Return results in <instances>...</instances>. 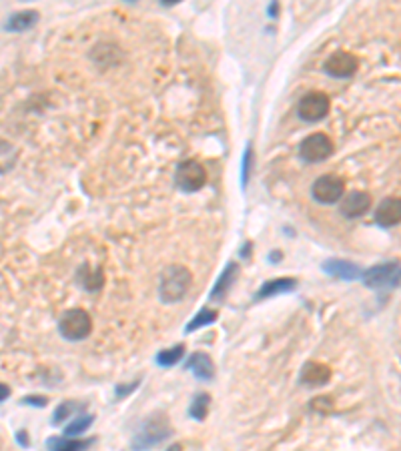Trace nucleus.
<instances>
[{
	"label": "nucleus",
	"instance_id": "f257e3e1",
	"mask_svg": "<svg viewBox=\"0 0 401 451\" xmlns=\"http://www.w3.org/2000/svg\"><path fill=\"white\" fill-rule=\"evenodd\" d=\"M193 285V275L187 267L170 265L163 271L161 283H159V295L163 303H177L181 301Z\"/></svg>",
	"mask_w": 401,
	"mask_h": 451
},
{
	"label": "nucleus",
	"instance_id": "f03ea898",
	"mask_svg": "<svg viewBox=\"0 0 401 451\" xmlns=\"http://www.w3.org/2000/svg\"><path fill=\"white\" fill-rule=\"evenodd\" d=\"M170 425L165 415H155L148 417L147 421L141 425V430L137 431L135 439H133V450L135 451H147L155 445H159L161 441H165L169 437Z\"/></svg>",
	"mask_w": 401,
	"mask_h": 451
},
{
	"label": "nucleus",
	"instance_id": "7ed1b4c3",
	"mask_svg": "<svg viewBox=\"0 0 401 451\" xmlns=\"http://www.w3.org/2000/svg\"><path fill=\"white\" fill-rule=\"evenodd\" d=\"M365 287L383 291V289H395L401 283V263L400 261H389L381 265L371 267L361 275Z\"/></svg>",
	"mask_w": 401,
	"mask_h": 451
},
{
	"label": "nucleus",
	"instance_id": "20e7f679",
	"mask_svg": "<svg viewBox=\"0 0 401 451\" xmlns=\"http://www.w3.org/2000/svg\"><path fill=\"white\" fill-rule=\"evenodd\" d=\"M59 331L68 341H83L92 331V319L85 309H70L61 317Z\"/></svg>",
	"mask_w": 401,
	"mask_h": 451
},
{
	"label": "nucleus",
	"instance_id": "39448f33",
	"mask_svg": "<svg viewBox=\"0 0 401 451\" xmlns=\"http://www.w3.org/2000/svg\"><path fill=\"white\" fill-rule=\"evenodd\" d=\"M329 108H331L329 97L321 90H313L301 97V101L297 104V115L307 123H317L329 115Z\"/></svg>",
	"mask_w": 401,
	"mask_h": 451
},
{
	"label": "nucleus",
	"instance_id": "423d86ee",
	"mask_svg": "<svg viewBox=\"0 0 401 451\" xmlns=\"http://www.w3.org/2000/svg\"><path fill=\"white\" fill-rule=\"evenodd\" d=\"M331 153H333V141L323 133H313L299 144V155L305 163H321L329 159Z\"/></svg>",
	"mask_w": 401,
	"mask_h": 451
},
{
	"label": "nucleus",
	"instance_id": "0eeeda50",
	"mask_svg": "<svg viewBox=\"0 0 401 451\" xmlns=\"http://www.w3.org/2000/svg\"><path fill=\"white\" fill-rule=\"evenodd\" d=\"M311 193H313L315 201H319V203L333 205V203H338V201L343 199L345 183L338 175H323V177H319L315 183H313Z\"/></svg>",
	"mask_w": 401,
	"mask_h": 451
},
{
	"label": "nucleus",
	"instance_id": "6e6552de",
	"mask_svg": "<svg viewBox=\"0 0 401 451\" xmlns=\"http://www.w3.org/2000/svg\"><path fill=\"white\" fill-rule=\"evenodd\" d=\"M175 179H177V185L181 186L183 191L195 193V191H199L201 186L205 185L207 173H205V169H203V164L201 163H197V161H185V163L179 164Z\"/></svg>",
	"mask_w": 401,
	"mask_h": 451
},
{
	"label": "nucleus",
	"instance_id": "1a4fd4ad",
	"mask_svg": "<svg viewBox=\"0 0 401 451\" xmlns=\"http://www.w3.org/2000/svg\"><path fill=\"white\" fill-rule=\"evenodd\" d=\"M359 61L355 55L339 50L333 52L327 61H325V73L335 77V79H349L358 73Z\"/></svg>",
	"mask_w": 401,
	"mask_h": 451
},
{
	"label": "nucleus",
	"instance_id": "9d476101",
	"mask_svg": "<svg viewBox=\"0 0 401 451\" xmlns=\"http://www.w3.org/2000/svg\"><path fill=\"white\" fill-rule=\"evenodd\" d=\"M371 209V197L363 191H353L349 195L343 197L341 201V215L347 217V219H358V217H363L367 211Z\"/></svg>",
	"mask_w": 401,
	"mask_h": 451
},
{
	"label": "nucleus",
	"instance_id": "9b49d317",
	"mask_svg": "<svg viewBox=\"0 0 401 451\" xmlns=\"http://www.w3.org/2000/svg\"><path fill=\"white\" fill-rule=\"evenodd\" d=\"M375 223L380 227H395L401 223V197H387L383 199L375 211Z\"/></svg>",
	"mask_w": 401,
	"mask_h": 451
},
{
	"label": "nucleus",
	"instance_id": "f8f14e48",
	"mask_svg": "<svg viewBox=\"0 0 401 451\" xmlns=\"http://www.w3.org/2000/svg\"><path fill=\"white\" fill-rule=\"evenodd\" d=\"M331 379V370L319 361H309L303 370H301V383L303 385H325Z\"/></svg>",
	"mask_w": 401,
	"mask_h": 451
},
{
	"label": "nucleus",
	"instance_id": "ddd939ff",
	"mask_svg": "<svg viewBox=\"0 0 401 451\" xmlns=\"http://www.w3.org/2000/svg\"><path fill=\"white\" fill-rule=\"evenodd\" d=\"M323 271L338 277V279H345V281H353L359 279L363 273L355 263H349V261H341V259H331L327 263H323Z\"/></svg>",
	"mask_w": 401,
	"mask_h": 451
},
{
	"label": "nucleus",
	"instance_id": "4468645a",
	"mask_svg": "<svg viewBox=\"0 0 401 451\" xmlns=\"http://www.w3.org/2000/svg\"><path fill=\"white\" fill-rule=\"evenodd\" d=\"M185 370L193 371L195 377H199V379H213V375H215L211 357L207 353H195V355H190L189 361L185 363Z\"/></svg>",
	"mask_w": 401,
	"mask_h": 451
},
{
	"label": "nucleus",
	"instance_id": "2eb2a0df",
	"mask_svg": "<svg viewBox=\"0 0 401 451\" xmlns=\"http://www.w3.org/2000/svg\"><path fill=\"white\" fill-rule=\"evenodd\" d=\"M90 439H77V437H52L48 439L50 451H86L90 448Z\"/></svg>",
	"mask_w": 401,
	"mask_h": 451
},
{
	"label": "nucleus",
	"instance_id": "dca6fc26",
	"mask_svg": "<svg viewBox=\"0 0 401 451\" xmlns=\"http://www.w3.org/2000/svg\"><path fill=\"white\" fill-rule=\"evenodd\" d=\"M79 283L83 285V289L86 291H99L105 283V277H103V271L101 269H90L88 265H83L79 269V275H77Z\"/></svg>",
	"mask_w": 401,
	"mask_h": 451
},
{
	"label": "nucleus",
	"instance_id": "f3484780",
	"mask_svg": "<svg viewBox=\"0 0 401 451\" xmlns=\"http://www.w3.org/2000/svg\"><path fill=\"white\" fill-rule=\"evenodd\" d=\"M297 287L295 279L291 277H283V279H273L269 283H265L263 287L259 289L257 293V299H265V297H273V295H279V293H289Z\"/></svg>",
	"mask_w": 401,
	"mask_h": 451
},
{
	"label": "nucleus",
	"instance_id": "a211bd4d",
	"mask_svg": "<svg viewBox=\"0 0 401 451\" xmlns=\"http://www.w3.org/2000/svg\"><path fill=\"white\" fill-rule=\"evenodd\" d=\"M37 21H39V12L37 10H22V12L12 15L8 19V22L4 24V28L10 30V32H21V30H26V28L35 26Z\"/></svg>",
	"mask_w": 401,
	"mask_h": 451
},
{
	"label": "nucleus",
	"instance_id": "6ab92c4d",
	"mask_svg": "<svg viewBox=\"0 0 401 451\" xmlns=\"http://www.w3.org/2000/svg\"><path fill=\"white\" fill-rule=\"evenodd\" d=\"M235 273H237V265L231 263V265H227V269L221 273V277H219V281L215 283V287H213L211 293V299H221L229 287H231V283L235 281Z\"/></svg>",
	"mask_w": 401,
	"mask_h": 451
},
{
	"label": "nucleus",
	"instance_id": "aec40b11",
	"mask_svg": "<svg viewBox=\"0 0 401 451\" xmlns=\"http://www.w3.org/2000/svg\"><path fill=\"white\" fill-rule=\"evenodd\" d=\"M17 161V148L10 143L0 139V173H6L12 169V164Z\"/></svg>",
	"mask_w": 401,
	"mask_h": 451
},
{
	"label": "nucleus",
	"instance_id": "412c9836",
	"mask_svg": "<svg viewBox=\"0 0 401 451\" xmlns=\"http://www.w3.org/2000/svg\"><path fill=\"white\" fill-rule=\"evenodd\" d=\"M183 355H185V345L165 349V351H161V353L157 355V363H159L161 367H170V365H175Z\"/></svg>",
	"mask_w": 401,
	"mask_h": 451
},
{
	"label": "nucleus",
	"instance_id": "4be33fe9",
	"mask_svg": "<svg viewBox=\"0 0 401 451\" xmlns=\"http://www.w3.org/2000/svg\"><path fill=\"white\" fill-rule=\"evenodd\" d=\"M92 415H81L77 419H72L66 428H64V437H75V435H81L83 431H86L92 425Z\"/></svg>",
	"mask_w": 401,
	"mask_h": 451
},
{
	"label": "nucleus",
	"instance_id": "5701e85b",
	"mask_svg": "<svg viewBox=\"0 0 401 451\" xmlns=\"http://www.w3.org/2000/svg\"><path fill=\"white\" fill-rule=\"evenodd\" d=\"M209 403H211V397L207 395V393H201V395H197L195 397V401H193V405H190L189 413L195 417V419H205V415H207V411H209Z\"/></svg>",
	"mask_w": 401,
	"mask_h": 451
},
{
	"label": "nucleus",
	"instance_id": "b1692460",
	"mask_svg": "<svg viewBox=\"0 0 401 451\" xmlns=\"http://www.w3.org/2000/svg\"><path fill=\"white\" fill-rule=\"evenodd\" d=\"M217 319V311H213V309H203L193 321L189 323V327H187V331H197L199 327H205V325H209V323H213Z\"/></svg>",
	"mask_w": 401,
	"mask_h": 451
},
{
	"label": "nucleus",
	"instance_id": "393cba45",
	"mask_svg": "<svg viewBox=\"0 0 401 451\" xmlns=\"http://www.w3.org/2000/svg\"><path fill=\"white\" fill-rule=\"evenodd\" d=\"M75 411H77V405H75L72 401H64L63 405L55 411V419H52V423H55V425H57V423H63L64 419H68Z\"/></svg>",
	"mask_w": 401,
	"mask_h": 451
},
{
	"label": "nucleus",
	"instance_id": "a878e982",
	"mask_svg": "<svg viewBox=\"0 0 401 451\" xmlns=\"http://www.w3.org/2000/svg\"><path fill=\"white\" fill-rule=\"evenodd\" d=\"M333 407V399L331 397H327V395H323V397H315L313 401H311V410L319 411V413H329Z\"/></svg>",
	"mask_w": 401,
	"mask_h": 451
},
{
	"label": "nucleus",
	"instance_id": "bb28decb",
	"mask_svg": "<svg viewBox=\"0 0 401 451\" xmlns=\"http://www.w3.org/2000/svg\"><path fill=\"white\" fill-rule=\"evenodd\" d=\"M46 401H48V399H46L44 395H28V397L22 399V403H30V405H35V407H44Z\"/></svg>",
	"mask_w": 401,
	"mask_h": 451
},
{
	"label": "nucleus",
	"instance_id": "cd10ccee",
	"mask_svg": "<svg viewBox=\"0 0 401 451\" xmlns=\"http://www.w3.org/2000/svg\"><path fill=\"white\" fill-rule=\"evenodd\" d=\"M249 163H251V148L245 153V164H243V183H247V171H249Z\"/></svg>",
	"mask_w": 401,
	"mask_h": 451
},
{
	"label": "nucleus",
	"instance_id": "c85d7f7f",
	"mask_svg": "<svg viewBox=\"0 0 401 451\" xmlns=\"http://www.w3.org/2000/svg\"><path fill=\"white\" fill-rule=\"evenodd\" d=\"M137 385H139V381H137V383H130V385H123V390H121V387L117 390V395H121V397H123V395H127L128 391L135 390Z\"/></svg>",
	"mask_w": 401,
	"mask_h": 451
},
{
	"label": "nucleus",
	"instance_id": "c756f323",
	"mask_svg": "<svg viewBox=\"0 0 401 451\" xmlns=\"http://www.w3.org/2000/svg\"><path fill=\"white\" fill-rule=\"evenodd\" d=\"M8 395H10V387H8V385H4V383H0V401L8 399Z\"/></svg>",
	"mask_w": 401,
	"mask_h": 451
},
{
	"label": "nucleus",
	"instance_id": "7c9ffc66",
	"mask_svg": "<svg viewBox=\"0 0 401 451\" xmlns=\"http://www.w3.org/2000/svg\"><path fill=\"white\" fill-rule=\"evenodd\" d=\"M269 12H271V15H277V4H273V6H271V8H269Z\"/></svg>",
	"mask_w": 401,
	"mask_h": 451
}]
</instances>
